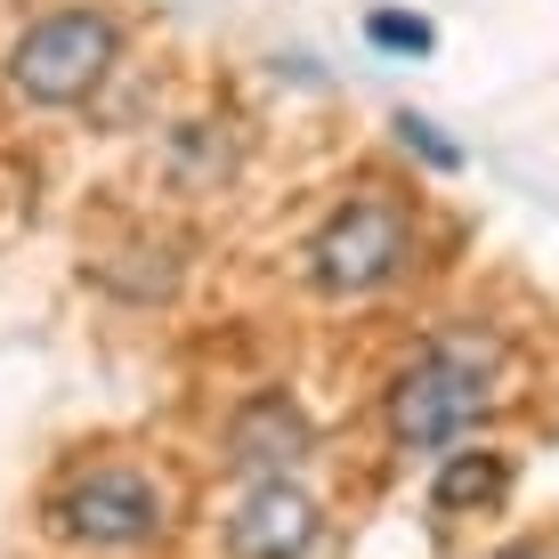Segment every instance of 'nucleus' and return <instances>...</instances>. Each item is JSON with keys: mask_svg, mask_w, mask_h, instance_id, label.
I'll list each match as a JSON object with an SVG mask.
<instances>
[{"mask_svg": "<svg viewBox=\"0 0 559 559\" xmlns=\"http://www.w3.org/2000/svg\"><path fill=\"white\" fill-rule=\"evenodd\" d=\"M495 406V341L487 333H438L390 373L381 430L397 454H454Z\"/></svg>", "mask_w": 559, "mask_h": 559, "instance_id": "obj_1", "label": "nucleus"}, {"mask_svg": "<svg viewBox=\"0 0 559 559\" xmlns=\"http://www.w3.org/2000/svg\"><path fill=\"white\" fill-rule=\"evenodd\" d=\"M414 260H421V219L397 195H381V187H357V195H341L317 219V236L300 252V276L324 300H373L397 276H414Z\"/></svg>", "mask_w": 559, "mask_h": 559, "instance_id": "obj_2", "label": "nucleus"}, {"mask_svg": "<svg viewBox=\"0 0 559 559\" xmlns=\"http://www.w3.org/2000/svg\"><path fill=\"white\" fill-rule=\"evenodd\" d=\"M114 66H122V33L106 9H49L0 57V73L25 106H90Z\"/></svg>", "mask_w": 559, "mask_h": 559, "instance_id": "obj_3", "label": "nucleus"}, {"mask_svg": "<svg viewBox=\"0 0 559 559\" xmlns=\"http://www.w3.org/2000/svg\"><path fill=\"white\" fill-rule=\"evenodd\" d=\"M57 544H82V551H139L170 535V495L163 478L139 471V462H90L73 471L66 487L41 503Z\"/></svg>", "mask_w": 559, "mask_h": 559, "instance_id": "obj_4", "label": "nucleus"}, {"mask_svg": "<svg viewBox=\"0 0 559 559\" xmlns=\"http://www.w3.org/2000/svg\"><path fill=\"white\" fill-rule=\"evenodd\" d=\"M317 454V421L293 390H252L236 414L219 421V462L252 487V478H293Z\"/></svg>", "mask_w": 559, "mask_h": 559, "instance_id": "obj_5", "label": "nucleus"}, {"mask_svg": "<svg viewBox=\"0 0 559 559\" xmlns=\"http://www.w3.org/2000/svg\"><path fill=\"white\" fill-rule=\"evenodd\" d=\"M317 535H324V503L300 478H252L219 519L227 559H308Z\"/></svg>", "mask_w": 559, "mask_h": 559, "instance_id": "obj_6", "label": "nucleus"}, {"mask_svg": "<svg viewBox=\"0 0 559 559\" xmlns=\"http://www.w3.org/2000/svg\"><path fill=\"white\" fill-rule=\"evenodd\" d=\"M511 478H519V462L503 447H454L430 471V511L438 519H487L511 503Z\"/></svg>", "mask_w": 559, "mask_h": 559, "instance_id": "obj_7", "label": "nucleus"}, {"mask_svg": "<svg viewBox=\"0 0 559 559\" xmlns=\"http://www.w3.org/2000/svg\"><path fill=\"white\" fill-rule=\"evenodd\" d=\"M365 41L390 49V57H430L438 33L421 25V16H406V9H373V16H365Z\"/></svg>", "mask_w": 559, "mask_h": 559, "instance_id": "obj_8", "label": "nucleus"}, {"mask_svg": "<svg viewBox=\"0 0 559 559\" xmlns=\"http://www.w3.org/2000/svg\"><path fill=\"white\" fill-rule=\"evenodd\" d=\"M397 146L421 154L430 170H462V146H454V139H438V122H430V114H397Z\"/></svg>", "mask_w": 559, "mask_h": 559, "instance_id": "obj_9", "label": "nucleus"}, {"mask_svg": "<svg viewBox=\"0 0 559 559\" xmlns=\"http://www.w3.org/2000/svg\"><path fill=\"white\" fill-rule=\"evenodd\" d=\"M487 559H544V544H527V535H519V544H503V551H487Z\"/></svg>", "mask_w": 559, "mask_h": 559, "instance_id": "obj_10", "label": "nucleus"}]
</instances>
